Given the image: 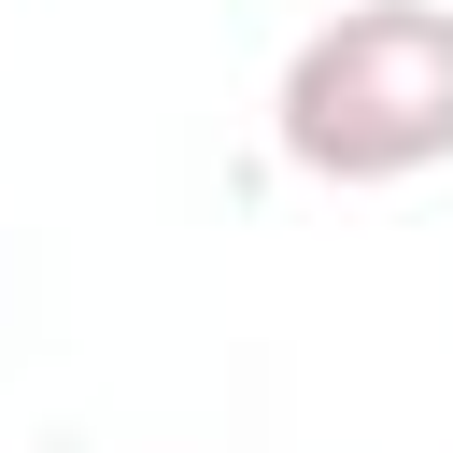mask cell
Returning <instances> with one entry per match:
<instances>
[{
  "label": "cell",
  "instance_id": "cell-1",
  "mask_svg": "<svg viewBox=\"0 0 453 453\" xmlns=\"http://www.w3.org/2000/svg\"><path fill=\"white\" fill-rule=\"evenodd\" d=\"M269 142L297 184H411L453 156V0H340L297 28L269 85Z\"/></svg>",
  "mask_w": 453,
  "mask_h": 453
}]
</instances>
